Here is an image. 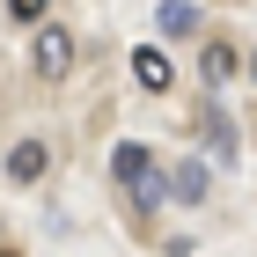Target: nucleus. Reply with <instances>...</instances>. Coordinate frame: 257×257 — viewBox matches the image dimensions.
<instances>
[{
    "label": "nucleus",
    "mask_w": 257,
    "mask_h": 257,
    "mask_svg": "<svg viewBox=\"0 0 257 257\" xmlns=\"http://www.w3.org/2000/svg\"><path fill=\"white\" fill-rule=\"evenodd\" d=\"M74 30H59V22H37V44H30V66H37V81H66L74 74Z\"/></svg>",
    "instance_id": "f257e3e1"
},
{
    "label": "nucleus",
    "mask_w": 257,
    "mask_h": 257,
    "mask_svg": "<svg viewBox=\"0 0 257 257\" xmlns=\"http://www.w3.org/2000/svg\"><path fill=\"white\" fill-rule=\"evenodd\" d=\"M44 169H52V147H44V140H15L8 162H0V177H8V184H37Z\"/></svg>",
    "instance_id": "f03ea898"
},
{
    "label": "nucleus",
    "mask_w": 257,
    "mask_h": 257,
    "mask_svg": "<svg viewBox=\"0 0 257 257\" xmlns=\"http://www.w3.org/2000/svg\"><path fill=\"white\" fill-rule=\"evenodd\" d=\"M133 81L147 88V96H162V88L177 81V66H169V52H155V44H140V52H133Z\"/></svg>",
    "instance_id": "7ed1b4c3"
},
{
    "label": "nucleus",
    "mask_w": 257,
    "mask_h": 257,
    "mask_svg": "<svg viewBox=\"0 0 257 257\" xmlns=\"http://www.w3.org/2000/svg\"><path fill=\"white\" fill-rule=\"evenodd\" d=\"M147 169H155V155H147L140 140H118V147H110V177H118V184H140Z\"/></svg>",
    "instance_id": "20e7f679"
},
{
    "label": "nucleus",
    "mask_w": 257,
    "mask_h": 257,
    "mask_svg": "<svg viewBox=\"0 0 257 257\" xmlns=\"http://www.w3.org/2000/svg\"><path fill=\"white\" fill-rule=\"evenodd\" d=\"M169 198L177 206H198L206 198V162H169Z\"/></svg>",
    "instance_id": "39448f33"
},
{
    "label": "nucleus",
    "mask_w": 257,
    "mask_h": 257,
    "mask_svg": "<svg viewBox=\"0 0 257 257\" xmlns=\"http://www.w3.org/2000/svg\"><path fill=\"white\" fill-rule=\"evenodd\" d=\"M125 198H133V213H140V220H155V213H162V198H169V177H155V169H147L140 184H125Z\"/></svg>",
    "instance_id": "423d86ee"
},
{
    "label": "nucleus",
    "mask_w": 257,
    "mask_h": 257,
    "mask_svg": "<svg viewBox=\"0 0 257 257\" xmlns=\"http://www.w3.org/2000/svg\"><path fill=\"white\" fill-rule=\"evenodd\" d=\"M206 140H213V162H220V169H235V125H228V110H220V103L206 110Z\"/></svg>",
    "instance_id": "0eeeda50"
},
{
    "label": "nucleus",
    "mask_w": 257,
    "mask_h": 257,
    "mask_svg": "<svg viewBox=\"0 0 257 257\" xmlns=\"http://www.w3.org/2000/svg\"><path fill=\"white\" fill-rule=\"evenodd\" d=\"M155 30H162V37H191V30H198V8H191V0H162Z\"/></svg>",
    "instance_id": "6e6552de"
},
{
    "label": "nucleus",
    "mask_w": 257,
    "mask_h": 257,
    "mask_svg": "<svg viewBox=\"0 0 257 257\" xmlns=\"http://www.w3.org/2000/svg\"><path fill=\"white\" fill-rule=\"evenodd\" d=\"M235 66H242V59H235V44H220V37L206 44V52H198V74H206V88H213V81H228Z\"/></svg>",
    "instance_id": "1a4fd4ad"
},
{
    "label": "nucleus",
    "mask_w": 257,
    "mask_h": 257,
    "mask_svg": "<svg viewBox=\"0 0 257 257\" xmlns=\"http://www.w3.org/2000/svg\"><path fill=\"white\" fill-rule=\"evenodd\" d=\"M8 8V22H44V0H0Z\"/></svg>",
    "instance_id": "9d476101"
},
{
    "label": "nucleus",
    "mask_w": 257,
    "mask_h": 257,
    "mask_svg": "<svg viewBox=\"0 0 257 257\" xmlns=\"http://www.w3.org/2000/svg\"><path fill=\"white\" fill-rule=\"evenodd\" d=\"M242 74H250V81H257V52H250V59H242Z\"/></svg>",
    "instance_id": "9b49d317"
}]
</instances>
